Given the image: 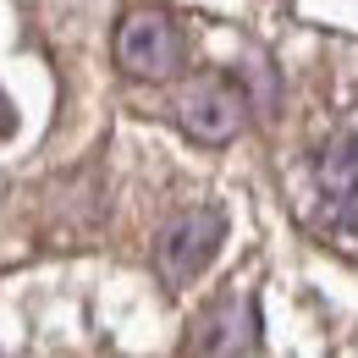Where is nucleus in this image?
I'll list each match as a JSON object with an SVG mask.
<instances>
[{
    "label": "nucleus",
    "instance_id": "1",
    "mask_svg": "<svg viewBox=\"0 0 358 358\" xmlns=\"http://www.w3.org/2000/svg\"><path fill=\"white\" fill-rule=\"evenodd\" d=\"M116 66L138 83H171L187 66V34L171 11L160 6H138L116 28Z\"/></svg>",
    "mask_w": 358,
    "mask_h": 358
},
{
    "label": "nucleus",
    "instance_id": "2",
    "mask_svg": "<svg viewBox=\"0 0 358 358\" xmlns=\"http://www.w3.org/2000/svg\"><path fill=\"white\" fill-rule=\"evenodd\" d=\"M226 243V210L221 204H193V210H182L177 221L160 231V243H155V270H160V281L166 287H193L210 259L221 254Z\"/></svg>",
    "mask_w": 358,
    "mask_h": 358
},
{
    "label": "nucleus",
    "instance_id": "3",
    "mask_svg": "<svg viewBox=\"0 0 358 358\" xmlns=\"http://www.w3.org/2000/svg\"><path fill=\"white\" fill-rule=\"evenodd\" d=\"M177 122L193 143H231V138L243 133V122H248V94L226 72H204V78H193L182 89Z\"/></svg>",
    "mask_w": 358,
    "mask_h": 358
},
{
    "label": "nucleus",
    "instance_id": "4",
    "mask_svg": "<svg viewBox=\"0 0 358 358\" xmlns=\"http://www.w3.org/2000/svg\"><path fill=\"white\" fill-rule=\"evenodd\" d=\"M320 215L325 226L358 237V138H336L320 155Z\"/></svg>",
    "mask_w": 358,
    "mask_h": 358
},
{
    "label": "nucleus",
    "instance_id": "5",
    "mask_svg": "<svg viewBox=\"0 0 358 358\" xmlns=\"http://www.w3.org/2000/svg\"><path fill=\"white\" fill-rule=\"evenodd\" d=\"M193 331H199V336H193L187 348H199V353H254V348H259V309H254L248 292H231L215 309L199 314Z\"/></svg>",
    "mask_w": 358,
    "mask_h": 358
},
{
    "label": "nucleus",
    "instance_id": "6",
    "mask_svg": "<svg viewBox=\"0 0 358 358\" xmlns=\"http://www.w3.org/2000/svg\"><path fill=\"white\" fill-rule=\"evenodd\" d=\"M11 133H17V110H11V99L0 94V143H6Z\"/></svg>",
    "mask_w": 358,
    "mask_h": 358
}]
</instances>
